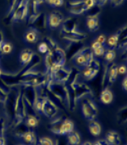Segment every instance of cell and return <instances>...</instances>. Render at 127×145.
I'll return each instance as SVG.
<instances>
[{
    "mask_svg": "<svg viewBox=\"0 0 127 145\" xmlns=\"http://www.w3.org/2000/svg\"><path fill=\"white\" fill-rule=\"evenodd\" d=\"M67 135L68 136L66 139L69 145H79L81 144V136L77 132L72 131Z\"/></svg>",
    "mask_w": 127,
    "mask_h": 145,
    "instance_id": "cell-30",
    "label": "cell"
},
{
    "mask_svg": "<svg viewBox=\"0 0 127 145\" xmlns=\"http://www.w3.org/2000/svg\"><path fill=\"white\" fill-rule=\"evenodd\" d=\"M81 111L83 116L89 121H92L98 115V108L95 102L90 97H86L82 101Z\"/></svg>",
    "mask_w": 127,
    "mask_h": 145,
    "instance_id": "cell-5",
    "label": "cell"
},
{
    "mask_svg": "<svg viewBox=\"0 0 127 145\" xmlns=\"http://www.w3.org/2000/svg\"><path fill=\"white\" fill-rule=\"evenodd\" d=\"M117 122L121 125H126L127 122V106L124 105L118 110L117 113Z\"/></svg>",
    "mask_w": 127,
    "mask_h": 145,
    "instance_id": "cell-31",
    "label": "cell"
},
{
    "mask_svg": "<svg viewBox=\"0 0 127 145\" xmlns=\"http://www.w3.org/2000/svg\"><path fill=\"white\" fill-rule=\"evenodd\" d=\"M87 26L90 32L95 33L99 29V21L97 16H87Z\"/></svg>",
    "mask_w": 127,
    "mask_h": 145,
    "instance_id": "cell-23",
    "label": "cell"
},
{
    "mask_svg": "<svg viewBox=\"0 0 127 145\" xmlns=\"http://www.w3.org/2000/svg\"><path fill=\"white\" fill-rule=\"evenodd\" d=\"M28 24L38 31L45 30L47 27V16L45 13L38 12L37 15L28 16Z\"/></svg>",
    "mask_w": 127,
    "mask_h": 145,
    "instance_id": "cell-8",
    "label": "cell"
},
{
    "mask_svg": "<svg viewBox=\"0 0 127 145\" xmlns=\"http://www.w3.org/2000/svg\"><path fill=\"white\" fill-rule=\"evenodd\" d=\"M64 119V118L62 117H57V118L55 117L54 118H52L50 126H49V129L52 133L60 135V127H61Z\"/></svg>",
    "mask_w": 127,
    "mask_h": 145,
    "instance_id": "cell-21",
    "label": "cell"
},
{
    "mask_svg": "<svg viewBox=\"0 0 127 145\" xmlns=\"http://www.w3.org/2000/svg\"><path fill=\"white\" fill-rule=\"evenodd\" d=\"M95 2H96V5L102 8L103 7L107 4L108 0H95Z\"/></svg>",
    "mask_w": 127,
    "mask_h": 145,
    "instance_id": "cell-46",
    "label": "cell"
},
{
    "mask_svg": "<svg viewBox=\"0 0 127 145\" xmlns=\"http://www.w3.org/2000/svg\"><path fill=\"white\" fill-rule=\"evenodd\" d=\"M95 41H97L99 43H100L102 46H104L105 45V43H106V41H107V38H106V37H105V35L104 34H101L98 37L96 38V40Z\"/></svg>",
    "mask_w": 127,
    "mask_h": 145,
    "instance_id": "cell-44",
    "label": "cell"
},
{
    "mask_svg": "<svg viewBox=\"0 0 127 145\" xmlns=\"http://www.w3.org/2000/svg\"><path fill=\"white\" fill-rule=\"evenodd\" d=\"M73 70L66 67L65 66L59 67L57 69L51 71L49 74H47V79L52 80L53 81L60 83V84H66L69 80Z\"/></svg>",
    "mask_w": 127,
    "mask_h": 145,
    "instance_id": "cell-4",
    "label": "cell"
},
{
    "mask_svg": "<svg viewBox=\"0 0 127 145\" xmlns=\"http://www.w3.org/2000/svg\"><path fill=\"white\" fill-rule=\"evenodd\" d=\"M19 93H20V89L19 90H17V89L9 90V94H8L7 99L6 102L3 105L7 115L12 120L15 115V111H16V107H17V104Z\"/></svg>",
    "mask_w": 127,
    "mask_h": 145,
    "instance_id": "cell-6",
    "label": "cell"
},
{
    "mask_svg": "<svg viewBox=\"0 0 127 145\" xmlns=\"http://www.w3.org/2000/svg\"><path fill=\"white\" fill-rule=\"evenodd\" d=\"M77 29V21L75 18L69 17L64 20L61 26V33H71Z\"/></svg>",
    "mask_w": 127,
    "mask_h": 145,
    "instance_id": "cell-15",
    "label": "cell"
},
{
    "mask_svg": "<svg viewBox=\"0 0 127 145\" xmlns=\"http://www.w3.org/2000/svg\"><path fill=\"white\" fill-rule=\"evenodd\" d=\"M35 53L30 49H24L20 54V62L22 67H24L31 62L34 56Z\"/></svg>",
    "mask_w": 127,
    "mask_h": 145,
    "instance_id": "cell-20",
    "label": "cell"
},
{
    "mask_svg": "<svg viewBox=\"0 0 127 145\" xmlns=\"http://www.w3.org/2000/svg\"><path fill=\"white\" fill-rule=\"evenodd\" d=\"M73 130H74L73 122L69 120V118H64L62 122L61 127H60V135L61 136L67 135L71 133L72 131H73Z\"/></svg>",
    "mask_w": 127,
    "mask_h": 145,
    "instance_id": "cell-24",
    "label": "cell"
},
{
    "mask_svg": "<svg viewBox=\"0 0 127 145\" xmlns=\"http://www.w3.org/2000/svg\"><path fill=\"white\" fill-rule=\"evenodd\" d=\"M8 94H9L8 90H5L4 88L0 87V104L4 105L7 99Z\"/></svg>",
    "mask_w": 127,
    "mask_h": 145,
    "instance_id": "cell-35",
    "label": "cell"
},
{
    "mask_svg": "<svg viewBox=\"0 0 127 145\" xmlns=\"http://www.w3.org/2000/svg\"><path fill=\"white\" fill-rule=\"evenodd\" d=\"M13 50V46L10 42L4 41L3 46L1 48V54H11Z\"/></svg>",
    "mask_w": 127,
    "mask_h": 145,
    "instance_id": "cell-33",
    "label": "cell"
},
{
    "mask_svg": "<svg viewBox=\"0 0 127 145\" xmlns=\"http://www.w3.org/2000/svg\"><path fill=\"white\" fill-rule=\"evenodd\" d=\"M23 94L24 99L25 101V105L32 109H34V103L36 99L38 97V88L27 87L23 88L21 90Z\"/></svg>",
    "mask_w": 127,
    "mask_h": 145,
    "instance_id": "cell-11",
    "label": "cell"
},
{
    "mask_svg": "<svg viewBox=\"0 0 127 145\" xmlns=\"http://www.w3.org/2000/svg\"><path fill=\"white\" fill-rule=\"evenodd\" d=\"M3 43H4V37L2 30L0 29V55H1V48L3 46Z\"/></svg>",
    "mask_w": 127,
    "mask_h": 145,
    "instance_id": "cell-50",
    "label": "cell"
},
{
    "mask_svg": "<svg viewBox=\"0 0 127 145\" xmlns=\"http://www.w3.org/2000/svg\"><path fill=\"white\" fill-rule=\"evenodd\" d=\"M116 58V52L113 49H109L106 50L104 54V62H107L108 63H113L114 59Z\"/></svg>",
    "mask_w": 127,
    "mask_h": 145,
    "instance_id": "cell-32",
    "label": "cell"
},
{
    "mask_svg": "<svg viewBox=\"0 0 127 145\" xmlns=\"http://www.w3.org/2000/svg\"><path fill=\"white\" fill-rule=\"evenodd\" d=\"M24 40L30 44L37 43L38 41V31L33 27H30L24 33Z\"/></svg>",
    "mask_w": 127,
    "mask_h": 145,
    "instance_id": "cell-22",
    "label": "cell"
},
{
    "mask_svg": "<svg viewBox=\"0 0 127 145\" xmlns=\"http://www.w3.org/2000/svg\"><path fill=\"white\" fill-rule=\"evenodd\" d=\"M108 45L112 49L113 48H116L117 47V44H118V38H117V36L116 34H112V36H110L107 39V41Z\"/></svg>",
    "mask_w": 127,
    "mask_h": 145,
    "instance_id": "cell-34",
    "label": "cell"
},
{
    "mask_svg": "<svg viewBox=\"0 0 127 145\" xmlns=\"http://www.w3.org/2000/svg\"><path fill=\"white\" fill-rule=\"evenodd\" d=\"M4 131H5V122L3 118H0V137L4 136Z\"/></svg>",
    "mask_w": 127,
    "mask_h": 145,
    "instance_id": "cell-42",
    "label": "cell"
},
{
    "mask_svg": "<svg viewBox=\"0 0 127 145\" xmlns=\"http://www.w3.org/2000/svg\"><path fill=\"white\" fill-rule=\"evenodd\" d=\"M94 59L95 56L91 47H82V49L76 54L75 57L72 60H73L76 66L84 69Z\"/></svg>",
    "mask_w": 127,
    "mask_h": 145,
    "instance_id": "cell-3",
    "label": "cell"
},
{
    "mask_svg": "<svg viewBox=\"0 0 127 145\" xmlns=\"http://www.w3.org/2000/svg\"><path fill=\"white\" fill-rule=\"evenodd\" d=\"M58 112H59V108L56 104L49 97L48 94L45 93L42 109H41V113L43 114L46 118L52 119L55 117H56Z\"/></svg>",
    "mask_w": 127,
    "mask_h": 145,
    "instance_id": "cell-7",
    "label": "cell"
},
{
    "mask_svg": "<svg viewBox=\"0 0 127 145\" xmlns=\"http://www.w3.org/2000/svg\"><path fill=\"white\" fill-rule=\"evenodd\" d=\"M121 86H122V88L124 89L125 92L127 91V76L126 75L125 76V77L123 78L122 81H121Z\"/></svg>",
    "mask_w": 127,
    "mask_h": 145,
    "instance_id": "cell-48",
    "label": "cell"
},
{
    "mask_svg": "<svg viewBox=\"0 0 127 145\" xmlns=\"http://www.w3.org/2000/svg\"><path fill=\"white\" fill-rule=\"evenodd\" d=\"M55 145H69L66 138H60L55 141Z\"/></svg>",
    "mask_w": 127,
    "mask_h": 145,
    "instance_id": "cell-43",
    "label": "cell"
},
{
    "mask_svg": "<svg viewBox=\"0 0 127 145\" xmlns=\"http://www.w3.org/2000/svg\"><path fill=\"white\" fill-rule=\"evenodd\" d=\"M116 34L118 38V44H117V49L120 50H124V51H126V46H127V29L126 25L125 24L123 27H121L119 29Z\"/></svg>",
    "mask_w": 127,
    "mask_h": 145,
    "instance_id": "cell-16",
    "label": "cell"
},
{
    "mask_svg": "<svg viewBox=\"0 0 127 145\" xmlns=\"http://www.w3.org/2000/svg\"><path fill=\"white\" fill-rule=\"evenodd\" d=\"M24 122L25 123V125L28 127H36L39 124V118L38 117L37 114H27Z\"/></svg>",
    "mask_w": 127,
    "mask_h": 145,
    "instance_id": "cell-28",
    "label": "cell"
},
{
    "mask_svg": "<svg viewBox=\"0 0 127 145\" xmlns=\"http://www.w3.org/2000/svg\"><path fill=\"white\" fill-rule=\"evenodd\" d=\"M21 138L29 145H36L37 144V138L34 131H31L29 128L28 131H26L21 136Z\"/></svg>",
    "mask_w": 127,
    "mask_h": 145,
    "instance_id": "cell-26",
    "label": "cell"
},
{
    "mask_svg": "<svg viewBox=\"0 0 127 145\" xmlns=\"http://www.w3.org/2000/svg\"><path fill=\"white\" fill-rule=\"evenodd\" d=\"M99 99L100 101L104 105H109L112 103V101H113V93L108 86L103 88L100 93Z\"/></svg>",
    "mask_w": 127,
    "mask_h": 145,
    "instance_id": "cell-19",
    "label": "cell"
},
{
    "mask_svg": "<svg viewBox=\"0 0 127 145\" xmlns=\"http://www.w3.org/2000/svg\"><path fill=\"white\" fill-rule=\"evenodd\" d=\"M7 3H8L9 4H11V3L12 2V0H7Z\"/></svg>",
    "mask_w": 127,
    "mask_h": 145,
    "instance_id": "cell-53",
    "label": "cell"
},
{
    "mask_svg": "<svg viewBox=\"0 0 127 145\" xmlns=\"http://www.w3.org/2000/svg\"><path fill=\"white\" fill-rule=\"evenodd\" d=\"M39 145H55V142L49 137H41L38 139Z\"/></svg>",
    "mask_w": 127,
    "mask_h": 145,
    "instance_id": "cell-37",
    "label": "cell"
},
{
    "mask_svg": "<svg viewBox=\"0 0 127 145\" xmlns=\"http://www.w3.org/2000/svg\"><path fill=\"white\" fill-rule=\"evenodd\" d=\"M61 38L68 42H81L87 38V33L77 30L71 33H61Z\"/></svg>",
    "mask_w": 127,
    "mask_h": 145,
    "instance_id": "cell-13",
    "label": "cell"
},
{
    "mask_svg": "<svg viewBox=\"0 0 127 145\" xmlns=\"http://www.w3.org/2000/svg\"><path fill=\"white\" fill-rule=\"evenodd\" d=\"M38 50L39 53H41V54H46V53L49 51L48 46L46 45V42H44V41L41 42L40 44L38 45Z\"/></svg>",
    "mask_w": 127,
    "mask_h": 145,
    "instance_id": "cell-38",
    "label": "cell"
},
{
    "mask_svg": "<svg viewBox=\"0 0 127 145\" xmlns=\"http://www.w3.org/2000/svg\"><path fill=\"white\" fill-rule=\"evenodd\" d=\"M105 139L109 145H121V135L115 131H109L106 135Z\"/></svg>",
    "mask_w": 127,
    "mask_h": 145,
    "instance_id": "cell-25",
    "label": "cell"
},
{
    "mask_svg": "<svg viewBox=\"0 0 127 145\" xmlns=\"http://www.w3.org/2000/svg\"><path fill=\"white\" fill-rule=\"evenodd\" d=\"M68 5H69V12L73 15L79 16L87 12V8L84 5L83 0L70 1Z\"/></svg>",
    "mask_w": 127,
    "mask_h": 145,
    "instance_id": "cell-14",
    "label": "cell"
},
{
    "mask_svg": "<svg viewBox=\"0 0 127 145\" xmlns=\"http://www.w3.org/2000/svg\"><path fill=\"white\" fill-rule=\"evenodd\" d=\"M117 72H118V75L126 76L127 72L126 66L125 64H120V65H118L117 66Z\"/></svg>",
    "mask_w": 127,
    "mask_h": 145,
    "instance_id": "cell-41",
    "label": "cell"
},
{
    "mask_svg": "<svg viewBox=\"0 0 127 145\" xmlns=\"http://www.w3.org/2000/svg\"><path fill=\"white\" fill-rule=\"evenodd\" d=\"M46 93H50L52 97L57 100L58 102L63 105L66 110L70 109V98L69 89L66 84H60L53 81L52 80H48L44 85Z\"/></svg>",
    "mask_w": 127,
    "mask_h": 145,
    "instance_id": "cell-1",
    "label": "cell"
},
{
    "mask_svg": "<svg viewBox=\"0 0 127 145\" xmlns=\"http://www.w3.org/2000/svg\"><path fill=\"white\" fill-rule=\"evenodd\" d=\"M29 0H22L21 4L12 13L10 18V23L21 21L27 17L29 12Z\"/></svg>",
    "mask_w": 127,
    "mask_h": 145,
    "instance_id": "cell-9",
    "label": "cell"
},
{
    "mask_svg": "<svg viewBox=\"0 0 127 145\" xmlns=\"http://www.w3.org/2000/svg\"><path fill=\"white\" fill-rule=\"evenodd\" d=\"M66 61L65 52L61 47L57 46L56 48L50 50L45 56L44 63L46 69L44 74L46 76L52 71L65 66Z\"/></svg>",
    "mask_w": 127,
    "mask_h": 145,
    "instance_id": "cell-2",
    "label": "cell"
},
{
    "mask_svg": "<svg viewBox=\"0 0 127 145\" xmlns=\"http://www.w3.org/2000/svg\"><path fill=\"white\" fill-rule=\"evenodd\" d=\"M124 145H126V144H124Z\"/></svg>",
    "mask_w": 127,
    "mask_h": 145,
    "instance_id": "cell-56",
    "label": "cell"
},
{
    "mask_svg": "<svg viewBox=\"0 0 127 145\" xmlns=\"http://www.w3.org/2000/svg\"><path fill=\"white\" fill-rule=\"evenodd\" d=\"M0 145H6V141H5L4 136L0 137Z\"/></svg>",
    "mask_w": 127,
    "mask_h": 145,
    "instance_id": "cell-51",
    "label": "cell"
},
{
    "mask_svg": "<svg viewBox=\"0 0 127 145\" xmlns=\"http://www.w3.org/2000/svg\"><path fill=\"white\" fill-rule=\"evenodd\" d=\"M105 47L104 46H100L92 50L93 54H94V56L95 57H102L104 56V52H105Z\"/></svg>",
    "mask_w": 127,
    "mask_h": 145,
    "instance_id": "cell-39",
    "label": "cell"
},
{
    "mask_svg": "<svg viewBox=\"0 0 127 145\" xmlns=\"http://www.w3.org/2000/svg\"><path fill=\"white\" fill-rule=\"evenodd\" d=\"M67 50H64L66 59L70 60L75 57V55L82 49V43L81 42H69Z\"/></svg>",
    "mask_w": 127,
    "mask_h": 145,
    "instance_id": "cell-17",
    "label": "cell"
},
{
    "mask_svg": "<svg viewBox=\"0 0 127 145\" xmlns=\"http://www.w3.org/2000/svg\"><path fill=\"white\" fill-rule=\"evenodd\" d=\"M100 46H102V45H101L100 43H99L97 41H95L92 44H91V50H95V49H97V48H99V47Z\"/></svg>",
    "mask_w": 127,
    "mask_h": 145,
    "instance_id": "cell-49",
    "label": "cell"
},
{
    "mask_svg": "<svg viewBox=\"0 0 127 145\" xmlns=\"http://www.w3.org/2000/svg\"><path fill=\"white\" fill-rule=\"evenodd\" d=\"M93 145H109V144L106 141V139H99L93 143Z\"/></svg>",
    "mask_w": 127,
    "mask_h": 145,
    "instance_id": "cell-47",
    "label": "cell"
},
{
    "mask_svg": "<svg viewBox=\"0 0 127 145\" xmlns=\"http://www.w3.org/2000/svg\"><path fill=\"white\" fill-rule=\"evenodd\" d=\"M108 2L113 7H119L125 2V0H108Z\"/></svg>",
    "mask_w": 127,
    "mask_h": 145,
    "instance_id": "cell-45",
    "label": "cell"
},
{
    "mask_svg": "<svg viewBox=\"0 0 127 145\" xmlns=\"http://www.w3.org/2000/svg\"><path fill=\"white\" fill-rule=\"evenodd\" d=\"M46 3L53 7H59L63 6L64 1V0H44Z\"/></svg>",
    "mask_w": 127,
    "mask_h": 145,
    "instance_id": "cell-36",
    "label": "cell"
},
{
    "mask_svg": "<svg viewBox=\"0 0 127 145\" xmlns=\"http://www.w3.org/2000/svg\"><path fill=\"white\" fill-rule=\"evenodd\" d=\"M2 73H3V71H2L1 69H0V76H1V75H2Z\"/></svg>",
    "mask_w": 127,
    "mask_h": 145,
    "instance_id": "cell-54",
    "label": "cell"
},
{
    "mask_svg": "<svg viewBox=\"0 0 127 145\" xmlns=\"http://www.w3.org/2000/svg\"><path fill=\"white\" fill-rule=\"evenodd\" d=\"M90 122H91L89 124V131H90L91 134L94 136H99L102 131L101 125L99 124V122L95 121V120H92Z\"/></svg>",
    "mask_w": 127,
    "mask_h": 145,
    "instance_id": "cell-29",
    "label": "cell"
},
{
    "mask_svg": "<svg viewBox=\"0 0 127 145\" xmlns=\"http://www.w3.org/2000/svg\"><path fill=\"white\" fill-rule=\"evenodd\" d=\"M44 3V0H29L28 16H34L38 13V7Z\"/></svg>",
    "mask_w": 127,
    "mask_h": 145,
    "instance_id": "cell-27",
    "label": "cell"
},
{
    "mask_svg": "<svg viewBox=\"0 0 127 145\" xmlns=\"http://www.w3.org/2000/svg\"><path fill=\"white\" fill-rule=\"evenodd\" d=\"M118 76V72H117V65L114 63H112L110 64L107 72V81L109 85H112L114 84L116 80V78Z\"/></svg>",
    "mask_w": 127,
    "mask_h": 145,
    "instance_id": "cell-18",
    "label": "cell"
},
{
    "mask_svg": "<svg viewBox=\"0 0 127 145\" xmlns=\"http://www.w3.org/2000/svg\"><path fill=\"white\" fill-rule=\"evenodd\" d=\"M64 15L60 11H53L47 16V26L56 29L64 21Z\"/></svg>",
    "mask_w": 127,
    "mask_h": 145,
    "instance_id": "cell-12",
    "label": "cell"
},
{
    "mask_svg": "<svg viewBox=\"0 0 127 145\" xmlns=\"http://www.w3.org/2000/svg\"><path fill=\"white\" fill-rule=\"evenodd\" d=\"M100 69H101L100 62L98 59L95 58L86 68H84L83 71H82L83 77L87 80H92L98 76L99 71H100Z\"/></svg>",
    "mask_w": 127,
    "mask_h": 145,
    "instance_id": "cell-10",
    "label": "cell"
},
{
    "mask_svg": "<svg viewBox=\"0 0 127 145\" xmlns=\"http://www.w3.org/2000/svg\"><path fill=\"white\" fill-rule=\"evenodd\" d=\"M79 145H93V143L91 142H90V141H86V142H84V143H82V144H80Z\"/></svg>",
    "mask_w": 127,
    "mask_h": 145,
    "instance_id": "cell-52",
    "label": "cell"
},
{
    "mask_svg": "<svg viewBox=\"0 0 127 145\" xmlns=\"http://www.w3.org/2000/svg\"><path fill=\"white\" fill-rule=\"evenodd\" d=\"M19 145H24V144H19Z\"/></svg>",
    "mask_w": 127,
    "mask_h": 145,
    "instance_id": "cell-55",
    "label": "cell"
},
{
    "mask_svg": "<svg viewBox=\"0 0 127 145\" xmlns=\"http://www.w3.org/2000/svg\"><path fill=\"white\" fill-rule=\"evenodd\" d=\"M83 3L87 8V12L89 11L90 9H91L93 7H95L96 4L95 0H83Z\"/></svg>",
    "mask_w": 127,
    "mask_h": 145,
    "instance_id": "cell-40",
    "label": "cell"
}]
</instances>
